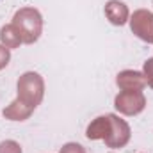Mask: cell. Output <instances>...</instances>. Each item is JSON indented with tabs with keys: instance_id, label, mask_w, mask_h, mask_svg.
Returning a JSON list of instances; mask_svg holds the SVG:
<instances>
[{
	"instance_id": "cell-1",
	"label": "cell",
	"mask_w": 153,
	"mask_h": 153,
	"mask_svg": "<svg viewBox=\"0 0 153 153\" xmlns=\"http://www.w3.org/2000/svg\"><path fill=\"white\" fill-rule=\"evenodd\" d=\"M14 27L23 43H32L41 32V16L34 9H22L14 16Z\"/></svg>"
},
{
	"instance_id": "cell-2",
	"label": "cell",
	"mask_w": 153,
	"mask_h": 153,
	"mask_svg": "<svg viewBox=\"0 0 153 153\" xmlns=\"http://www.w3.org/2000/svg\"><path fill=\"white\" fill-rule=\"evenodd\" d=\"M132 30L141 39L153 43V14L146 11H137L132 18Z\"/></svg>"
},
{
	"instance_id": "cell-3",
	"label": "cell",
	"mask_w": 153,
	"mask_h": 153,
	"mask_svg": "<svg viewBox=\"0 0 153 153\" xmlns=\"http://www.w3.org/2000/svg\"><path fill=\"white\" fill-rule=\"evenodd\" d=\"M116 107L121 112L126 114H135L139 111H143L144 107V98L137 93V91H125L116 98Z\"/></svg>"
},
{
	"instance_id": "cell-4",
	"label": "cell",
	"mask_w": 153,
	"mask_h": 153,
	"mask_svg": "<svg viewBox=\"0 0 153 153\" xmlns=\"http://www.w3.org/2000/svg\"><path fill=\"white\" fill-rule=\"evenodd\" d=\"M109 117H111V130H109V135L105 137V143L109 146H112V148L114 146H123L128 141L130 130H128L126 123L117 119L116 116H109Z\"/></svg>"
},
{
	"instance_id": "cell-5",
	"label": "cell",
	"mask_w": 153,
	"mask_h": 153,
	"mask_svg": "<svg viewBox=\"0 0 153 153\" xmlns=\"http://www.w3.org/2000/svg\"><path fill=\"white\" fill-rule=\"evenodd\" d=\"M111 130V117H98L89 128H87V137L89 139H98V137H107Z\"/></svg>"
},
{
	"instance_id": "cell-6",
	"label": "cell",
	"mask_w": 153,
	"mask_h": 153,
	"mask_svg": "<svg viewBox=\"0 0 153 153\" xmlns=\"http://www.w3.org/2000/svg\"><path fill=\"white\" fill-rule=\"evenodd\" d=\"M105 13H107L109 20L116 25H123L126 22V7L121 2H116V0L109 2L107 7H105Z\"/></svg>"
},
{
	"instance_id": "cell-7",
	"label": "cell",
	"mask_w": 153,
	"mask_h": 153,
	"mask_svg": "<svg viewBox=\"0 0 153 153\" xmlns=\"http://www.w3.org/2000/svg\"><path fill=\"white\" fill-rule=\"evenodd\" d=\"M2 41L7 45V46H16V45H20L22 43V38H20V34H18V30H16V27L14 25H9V27H4L2 29Z\"/></svg>"
},
{
	"instance_id": "cell-8",
	"label": "cell",
	"mask_w": 153,
	"mask_h": 153,
	"mask_svg": "<svg viewBox=\"0 0 153 153\" xmlns=\"http://www.w3.org/2000/svg\"><path fill=\"white\" fill-rule=\"evenodd\" d=\"M0 153H22V150L14 143H2L0 144Z\"/></svg>"
},
{
	"instance_id": "cell-9",
	"label": "cell",
	"mask_w": 153,
	"mask_h": 153,
	"mask_svg": "<svg viewBox=\"0 0 153 153\" xmlns=\"http://www.w3.org/2000/svg\"><path fill=\"white\" fill-rule=\"evenodd\" d=\"M144 71H146V76H148V84L153 87V59H150L144 66Z\"/></svg>"
},
{
	"instance_id": "cell-10",
	"label": "cell",
	"mask_w": 153,
	"mask_h": 153,
	"mask_svg": "<svg viewBox=\"0 0 153 153\" xmlns=\"http://www.w3.org/2000/svg\"><path fill=\"white\" fill-rule=\"evenodd\" d=\"M61 153H84V150H82V146H78V144H66V146L61 150Z\"/></svg>"
},
{
	"instance_id": "cell-11",
	"label": "cell",
	"mask_w": 153,
	"mask_h": 153,
	"mask_svg": "<svg viewBox=\"0 0 153 153\" xmlns=\"http://www.w3.org/2000/svg\"><path fill=\"white\" fill-rule=\"evenodd\" d=\"M7 61H9V50L4 48V46H0V70L7 64Z\"/></svg>"
}]
</instances>
